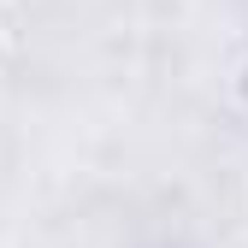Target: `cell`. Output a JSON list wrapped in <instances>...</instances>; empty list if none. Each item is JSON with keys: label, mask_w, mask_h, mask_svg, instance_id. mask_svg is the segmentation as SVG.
I'll use <instances>...</instances> for the list:
<instances>
[{"label": "cell", "mask_w": 248, "mask_h": 248, "mask_svg": "<svg viewBox=\"0 0 248 248\" xmlns=\"http://www.w3.org/2000/svg\"><path fill=\"white\" fill-rule=\"evenodd\" d=\"M12 59V36H6V24H0V65Z\"/></svg>", "instance_id": "cell-2"}, {"label": "cell", "mask_w": 248, "mask_h": 248, "mask_svg": "<svg viewBox=\"0 0 248 248\" xmlns=\"http://www.w3.org/2000/svg\"><path fill=\"white\" fill-rule=\"evenodd\" d=\"M231 101H236V112L248 118V59L236 65V77H231Z\"/></svg>", "instance_id": "cell-1"}]
</instances>
